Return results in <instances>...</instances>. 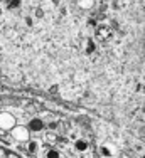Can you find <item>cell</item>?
Returning a JSON list of instances; mask_svg holds the SVG:
<instances>
[{
	"instance_id": "1",
	"label": "cell",
	"mask_w": 145,
	"mask_h": 158,
	"mask_svg": "<svg viewBox=\"0 0 145 158\" xmlns=\"http://www.w3.org/2000/svg\"><path fill=\"white\" fill-rule=\"evenodd\" d=\"M15 125H17V121H15V116L12 113H9V111L0 113V128H2V130L10 131Z\"/></svg>"
},
{
	"instance_id": "2",
	"label": "cell",
	"mask_w": 145,
	"mask_h": 158,
	"mask_svg": "<svg viewBox=\"0 0 145 158\" xmlns=\"http://www.w3.org/2000/svg\"><path fill=\"white\" fill-rule=\"evenodd\" d=\"M10 131H12V136H14L17 141H29V140H30V131L27 130V126L15 125Z\"/></svg>"
},
{
	"instance_id": "3",
	"label": "cell",
	"mask_w": 145,
	"mask_h": 158,
	"mask_svg": "<svg viewBox=\"0 0 145 158\" xmlns=\"http://www.w3.org/2000/svg\"><path fill=\"white\" fill-rule=\"evenodd\" d=\"M27 130L30 131V133H41V131L44 130V121L41 118H32L29 121V126Z\"/></svg>"
},
{
	"instance_id": "4",
	"label": "cell",
	"mask_w": 145,
	"mask_h": 158,
	"mask_svg": "<svg viewBox=\"0 0 145 158\" xmlns=\"http://www.w3.org/2000/svg\"><path fill=\"white\" fill-rule=\"evenodd\" d=\"M88 146H90V143H88L86 140H83V138H78V140H74V148H76V152L85 153L86 150H88Z\"/></svg>"
},
{
	"instance_id": "5",
	"label": "cell",
	"mask_w": 145,
	"mask_h": 158,
	"mask_svg": "<svg viewBox=\"0 0 145 158\" xmlns=\"http://www.w3.org/2000/svg\"><path fill=\"white\" fill-rule=\"evenodd\" d=\"M0 158H24V156H20V155H17V153H14V152H10V150H5V148L0 146Z\"/></svg>"
},
{
	"instance_id": "6",
	"label": "cell",
	"mask_w": 145,
	"mask_h": 158,
	"mask_svg": "<svg viewBox=\"0 0 145 158\" xmlns=\"http://www.w3.org/2000/svg\"><path fill=\"white\" fill-rule=\"evenodd\" d=\"M78 5H79V9L90 10V9H93V5H94V0H78Z\"/></svg>"
},
{
	"instance_id": "7",
	"label": "cell",
	"mask_w": 145,
	"mask_h": 158,
	"mask_svg": "<svg viewBox=\"0 0 145 158\" xmlns=\"http://www.w3.org/2000/svg\"><path fill=\"white\" fill-rule=\"evenodd\" d=\"M100 153H101V155L105 156V158H112V155H113V152H112V150H110L106 145L100 146Z\"/></svg>"
},
{
	"instance_id": "8",
	"label": "cell",
	"mask_w": 145,
	"mask_h": 158,
	"mask_svg": "<svg viewBox=\"0 0 145 158\" xmlns=\"http://www.w3.org/2000/svg\"><path fill=\"white\" fill-rule=\"evenodd\" d=\"M46 158H61V155H59L58 150L51 148V150H47V152H46Z\"/></svg>"
},
{
	"instance_id": "9",
	"label": "cell",
	"mask_w": 145,
	"mask_h": 158,
	"mask_svg": "<svg viewBox=\"0 0 145 158\" xmlns=\"http://www.w3.org/2000/svg\"><path fill=\"white\" fill-rule=\"evenodd\" d=\"M37 148H39V143H37V141H30L29 145H27L29 153H36V152H37Z\"/></svg>"
},
{
	"instance_id": "10",
	"label": "cell",
	"mask_w": 145,
	"mask_h": 158,
	"mask_svg": "<svg viewBox=\"0 0 145 158\" xmlns=\"http://www.w3.org/2000/svg\"><path fill=\"white\" fill-rule=\"evenodd\" d=\"M44 9H42V7H37V9H36V12H34V17H36V19H42L44 17Z\"/></svg>"
},
{
	"instance_id": "11",
	"label": "cell",
	"mask_w": 145,
	"mask_h": 158,
	"mask_svg": "<svg viewBox=\"0 0 145 158\" xmlns=\"http://www.w3.org/2000/svg\"><path fill=\"white\" fill-rule=\"evenodd\" d=\"M93 49H94L93 40H91V39H88V49H86V54H91V52H93Z\"/></svg>"
},
{
	"instance_id": "12",
	"label": "cell",
	"mask_w": 145,
	"mask_h": 158,
	"mask_svg": "<svg viewBox=\"0 0 145 158\" xmlns=\"http://www.w3.org/2000/svg\"><path fill=\"white\" fill-rule=\"evenodd\" d=\"M24 22H25V25H29V27H32V25H34V19L29 17V15L24 19Z\"/></svg>"
},
{
	"instance_id": "13",
	"label": "cell",
	"mask_w": 145,
	"mask_h": 158,
	"mask_svg": "<svg viewBox=\"0 0 145 158\" xmlns=\"http://www.w3.org/2000/svg\"><path fill=\"white\" fill-rule=\"evenodd\" d=\"M20 3H22L20 0H12V2H10V5H9V7H10V9H14V7H20Z\"/></svg>"
},
{
	"instance_id": "14",
	"label": "cell",
	"mask_w": 145,
	"mask_h": 158,
	"mask_svg": "<svg viewBox=\"0 0 145 158\" xmlns=\"http://www.w3.org/2000/svg\"><path fill=\"white\" fill-rule=\"evenodd\" d=\"M56 128H58V123H56V121H51V123H49V130H52V131H54Z\"/></svg>"
},
{
	"instance_id": "15",
	"label": "cell",
	"mask_w": 145,
	"mask_h": 158,
	"mask_svg": "<svg viewBox=\"0 0 145 158\" xmlns=\"http://www.w3.org/2000/svg\"><path fill=\"white\" fill-rule=\"evenodd\" d=\"M66 14H68L66 12V7H63V9H61V15H66Z\"/></svg>"
},
{
	"instance_id": "16",
	"label": "cell",
	"mask_w": 145,
	"mask_h": 158,
	"mask_svg": "<svg viewBox=\"0 0 145 158\" xmlns=\"http://www.w3.org/2000/svg\"><path fill=\"white\" fill-rule=\"evenodd\" d=\"M2 14H3V9H2V7H0V15H2Z\"/></svg>"
},
{
	"instance_id": "17",
	"label": "cell",
	"mask_w": 145,
	"mask_h": 158,
	"mask_svg": "<svg viewBox=\"0 0 145 158\" xmlns=\"http://www.w3.org/2000/svg\"><path fill=\"white\" fill-rule=\"evenodd\" d=\"M0 2H2V0H0Z\"/></svg>"
}]
</instances>
